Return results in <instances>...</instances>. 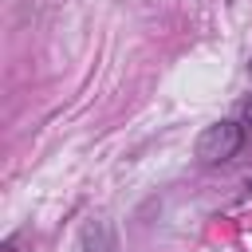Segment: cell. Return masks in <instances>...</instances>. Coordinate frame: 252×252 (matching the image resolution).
I'll list each match as a JSON object with an SVG mask.
<instances>
[{
	"label": "cell",
	"mask_w": 252,
	"mask_h": 252,
	"mask_svg": "<svg viewBox=\"0 0 252 252\" xmlns=\"http://www.w3.org/2000/svg\"><path fill=\"white\" fill-rule=\"evenodd\" d=\"M248 71H252V63H248Z\"/></svg>",
	"instance_id": "obj_4"
},
{
	"label": "cell",
	"mask_w": 252,
	"mask_h": 252,
	"mask_svg": "<svg viewBox=\"0 0 252 252\" xmlns=\"http://www.w3.org/2000/svg\"><path fill=\"white\" fill-rule=\"evenodd\" d=\"M244 146V126L232 122V118H220V122H209L197 138V158L205 165H217V161H228L236 158V150Z\"/></svg>",
	"instance_id": "obj_1"
},
{
	"label": "cell",
	"mask_w": 252,
	"mask_h": 252,
	"mask_svg": "<svg viewBox=\"0 0 252 252\" xmlns=\"http://www.w3.org/2000/svg\"><path fill=\"white\" fill-rule=\"evenodd\" d=\"M244 122H248V126H252V98H248V102H244Z\"/></svg>",
	"instance_id": "obj_3"
},
{
	"label": "cell",
	"mask_w": 252,
	"mask_h": 252,
	"mask_svg": "<svg viewBox=\"0 0 252 252\" xmlns=\"http://www.w3.org/2000/svg\"><path fill=\"white\" fill-rule=\"evenodd\" d=\"M79 252H118V232L106 217H91L79 228Z\"/></svg>",
	"instance_id": "obj_2"
}]
</instances>
